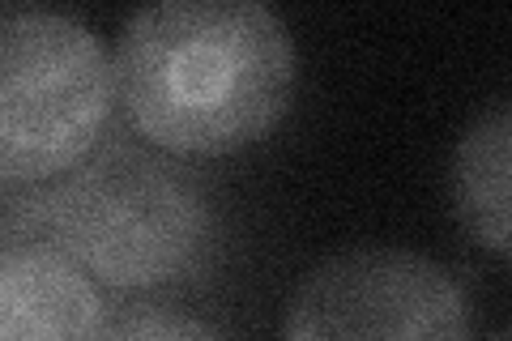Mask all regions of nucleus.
Instances as JSON below:
<instances>
[{"instance_id":"1","label":"nucleus","mask_w":512,"mask_h":341,"mask_svg":"<svg viewBox=\"0 0 512 341\" xmlns=\"http://www.w3.org/2000/svg\"><path fill=\"white\" fill-rule=\"evenodd\" d=\"M111 69L124 120L175 158H218L265 141L299 90L295 35L261 0H158L137 9Z\"/></svg>"},{"instance_id":"4","label":"nucleus","mask_w":512,"mask_h":341,"mask_svg":"<svg viewBox=\"0 0 512 341\" xmlns=\"http://www.w3.org/2000/svg\"><path fill=\"white\" fill-rule=\"evenodd\" d=\"M470 295L410 248H350L303 273L282 341H470Z\"/></svg>"},{"instance_id":"5","label":"nucleus","mask_w":512,"mask_h":341,"mask_svg":"<svg viewBox=\"0 0 512 341\" xmlns=\"http://www.w3.org/2000/svg\"><path fill=\"white\" fill-rule=\"evenodd\" d=\"M111 307L69 256L43 243L0 248V341H103Z\"/></svg>"},{"instance_id":"8","label":"nucleus","mask_w":512,"mask_h":341,"mask_svg":"<svg viewBox=\"0 0 512 341\" xmlns=\"http://www.w3.org/2000/svg\"><path fill=\"white\" fill-rule=\"evenodd\" d=\"M9 243H18L13 235V188H0V248H9Z\"/></svg>"},{"instance_id":"7","label":"nucleus","mask_w":512,"mask_h":341,"mask_svg":"<svg viewBox=\"0 0 512 341\" xmlns=\"http://www.w3.org/2000/svg\"><path fill=\"white\" fill-rule=\"evenodd\" d=\"M103 341H231L214 320L171 303H133L111 312Z\"/></svg>"},{"instance_id":"9","label":"nucleus","mask_w":512,"mask_h":341,"mask_svg":"<svg viewBox=\"0 0 512 341\" xmlns=\"http://www.w3.org/2000/svg\"><path fill=\"white\" fill-rule=\"evenodd\" d=\"M495 341H508V337H495Z\"/></svg>"},{"instance_id":"6","label":"nucleus","mask_w":512,"mask_h":341,"mask_svg":"<svg viewBox=\"0 0 512 341\" xmlns=\"http://www.w3.org/2000/svg\"><path fill=\"white\" fill-rule=\"evenodd\" d=\"M508 167H512V116L508 103H491L453 150V214L466 235L495 256H508Z\"/></svg>"},{"instance_id":"3","label":"nucleus","mask_w":512,"mask_h":341,"mask_svg":"<svg viewBox=\"0 0 512 341\" xmlns=\"http://www.w3.org/2000/svg\"><path fill=\"white\" fill-rule=\"evenodd\" d=\"M116 116V69L64 9L0 5V188H35L77 167Z\"/></svg>"},{"instance_id":"2","label":"nucleus","mask_w":512,"mask_h":341,"mask_svg":"<svg viewBox=\"0 0 512 341\" xmlns=\"http://www.w3.org/2000/svg\"><path fill=\"white\" fill-rule=\"evenodd\" d=\"M13 235L43 243L99 290L197 282L222 252V205L197 167L146 141L103 137L64 175L13 192Z\"/></svg>"}]
</instances>
